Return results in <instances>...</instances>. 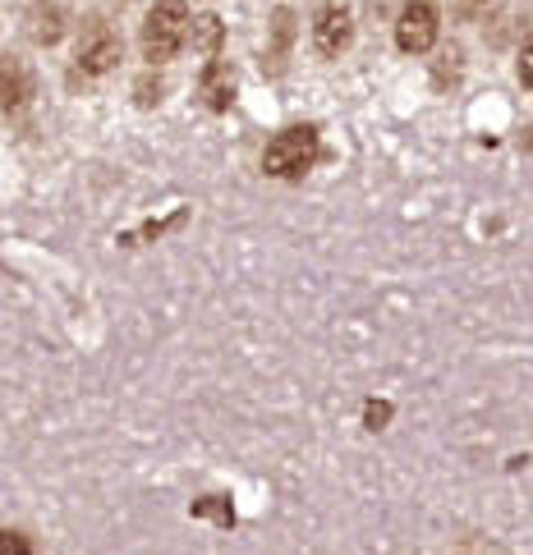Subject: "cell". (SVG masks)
<instances>
[{"label": "cell", "mask_w": 533, "mask_h": 555, "mask_svg": "<svg viewBox=\"0 0 533 555\" xmlns=\"http://www.w3.org/2000/svg\"><path fill=\"white\" fill-rule=\"evenodd\" d=\"M350 42H354V10L345 0H327L318 10V18H313V47L331 61V55H341Z\"/></svg>", "instance_id": "5b68a950"}, {"label": "cell", "mask_w": 533, "mask_h": 555, "mask_svg": "<svg viewBox=\"0 0 533 555\" xmlns=\"http://www.w3.org/2000/svg\"><path fill=\"white\" fill-rule=\"evenodd\" d=\"M516 74H520L524 88H533V33H529V42L520 47V69H516Z\"/></svg>", "instance_id": "4fadbf2b"}, {"label": "cell", "mask_w": 533, "mask_h": 555, "mask_svg": "<svg viewBox=\"0 0 533 555\" xmlns=\"http://www.w3.org/2000/svg\"><path fill=\"white\" fill-rule=\"evenodd\" d=\"M199 96L207 102V111H230V102H234V74H230V65H221V61H212L207 69H203V83H199Z\"/></svg>", "instance_id": "ba28073f"}, {"label": "cell", "mask_w": 533, "mask_h": 555, "mask_svg": "<svg viewBox=\"0 0 533 555\" xmlns=\"http://www.w3.org/2000/svg\"><path fill=\"white\" fill-rule=\"evenodd\" d=\"M28 37L37 47H55L65 37V10L55 0H33L28 5Z\"/></svg>", "instance_id": "52a82bcc"}, {"label": "cell", "mask_w": 533, "mask_h": 555, "mask_svg": "<svg viewBox=\"0 0 533 555\" xmlns=\"http://www.w3.org/2000/svg\"><path fill=\"white\" fill-rule=\"evenodd\" d=\"M120 37H115V28L106 24V18H88L84 28H78V42H74V61L78 69H84L88 78H102L111 74L115 65H120Z\"/></svg>", "instance_id": "3957f363"}, {"label": "cell", "mask_w": 533, "mask_h": 555, "mask_svg": "<svg viewBox=\"0 0 533 555\" xmlns=\"http://www.w3.org/2000/svg\"><path fill=\"white\" fill-rule=\"evenodd\" d=\"M492 0H456V18H465V24H473V18L487 14Z\"/></svg>", "instance_id": "7c38bea8"}, {"label": "cell", "mask_w": 533, "mask_h": 555, "mask_svg": "<svg viewBox=\"0 0 533 555\" xmlns=\"http://www.w3.org/2000/svg\"><path fill=\"white\" fill-rule=\"evenodd\" d=\"M271 37H276V55H281L285 47H290V37H294V14L290 10H276V18H271Z\"/></svg>", "instance_id": "30bf717a"}, {"label": "cell", "mask_w": 533, "mask_h": 555, "mask_svg": "<svg viewBox=\"0 0 533 555\" xmlns=\"http://www.w3.org/2000/svg\"><path fill=\"white\" fill-rule=\"evenodd\" d=\"M221 37H226V28H221V18H216V14H199V18H189V37H185V42H189L193 51L216 55V47H221Z\"/></svg>", "instance_id": "9c48e42d"}, {"label": "cell", "mask_w": 533, "mask_h": 555, "mask_svg": "<svg viewBox=\"0 0 533 555\" xmlns=\"http://www.w3.org/2000/svg\"><path fill=\"white\" fill-rule=\"evenodd\" d=\"M437 28H442V14L432 0H405V10L396 18V47L405 55H423L437 42Z\"/></svg>", "instance_id": "277c9868"}, {"label": "cell", "mask_w": 533, "mask_h": 555, "mask_svg": "<svg viewBox=\"0 0 533 555\" xmlns=\"http://www.w3.org/2000/svg\"><path fill=\"white\" fill-rule=\"evenodd\" d=\"M138 102H143V106L162 102V78H156V83H152V78H143V83H138Z\"/></svg>", "instance_id": "5bb4252c"}, {"label": "cell", "mask_w": 533, "mask_h": 555, "mask_svg": "<svg viewBox=\"0 0 533 555\" xmlns=\"http://www.w3.org/2000/svg\"><path fill=\"white\" fill-rule=\"evenodd\" d=\"M313 162H318V129H308V125L281 129L263 152V170L276 175V180H294V175H304Z\"/></svg>", "instance_id": "7a4b0ae2"}, {"label": "cell", "mask_w": 533, "mask_h": 555, "mask_svg": "<svg viewBox=\"0 0 533 555\" xmlns=\"http://www.w3.org/2000/svg\"><path fill=\"white\" fill-rule=\"evenodd\" d=\"M189 37V0H156L143 18V55L152 65L175 61Z\"/></svg>", "instance_id": "6da1fadb"}, {"label": "cell", "mask_w": 533, "mask_h": 555, "mask_svg": "<svg viewBox=\"0 0 533 555\" xmlns=\"http://www.w3.org/2000/svg\"><path fill=\"white\" fill-rule=\"evenodd\" d=\"M28 96H33V74L24 61H14V55H5L0 61V111H24L28 106Z\"/></svg>", "instance_id": "8992f818"}, {"label": "cell", "mask_w": 533, "mask_h": 555, "mask_svg": "<svg viewBox=\"0 0 533 555\" xmlns=\"http://www.w3.org/2000/svg\"><path fill=\"white\" fill-rule=\"evenodd\" d=\"M0 555H33V542L14 528H0Z\"/></svg>", "instance_id": "8fae6325"}]
</instances>
